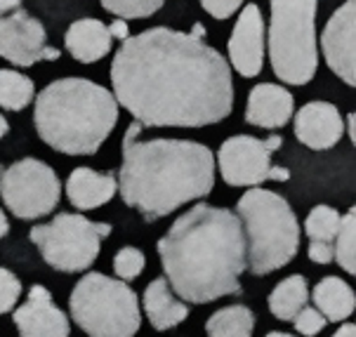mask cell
I'll list each match as a JSON object with an SVG mask.
<instances>
[{"instance_id":"obj_17","label":"cell","mask_w":356,"mask_h":337,"mask_svg":"<svg viewBox=\"0 0 356 337\" xmlns=\"http://www.w3.org/2000/svg\"><path fill=\"white\" fill-rule=\"evenodd\" d=\"M116 191L118 182L113 172L102 174L92 167H76L66 179V198L81 213L102 208L116 196Z\"/></svg>"},{"instance_id":"obj_21","label":"cell","mask_w":356,"mask_h":337,"mask_svg":"<svg viewBox=\"0 0 356 337\" xmlns=\"http://www.w3.org/2000/svg\"><path fill=\"white\" fill-rule=\"evenodd\" d=\"M269 311L279 321L293 323V318L309 302V286L302 274H293L283 279L274 290L269 293Z\"/></svg>"},{"instance_id":"obj_18","label":"cell","mask_w":356,"mask_h":337,"mask_svg":"<svg viewBox=\"0 0 356 337\" xmlns=\"http://www.w3.org/2000/svg\"><path fill=\"white\" fill-rule=\"evenodd\" d=\"M66 52L81 64H95L104 59L111 52V35L104 22L95 19V17H86V19H76L66 28L64 35Z\"/></svg>"},{"instance_id":"obj_35","label":"cell","mask_w":356,"mask_h":337,"mask_svg":"<svg viewBox=\"0 0 356 337\" xmlns=\"http://www.w3.org/2000/svg\"><path fill=\"white\" fill-rule=\"evenodd\" d=\"M333 337H356V326L354 323H342Z\"/></svg>"},{"instance_id":"obj_34","label":"cell","mask_w":356,"mask_h":337,"mask_svg":"<svg viewBox=\"0 0 356 337\" xmlns=\"http://www.w3.org/2000/svg\"><path fill=\"white\" fill-rule=\"evenodd\" d=\"M19 8H22V0H0V17L10 15V12H15Z\"/></svg>"},{"instance_id":"obj_11","label":"cell","mask_w":356,"mask_h":337,"mask_svg":"<svg viewBox=\"0 0 356 337\" xmlns=\"http://www.w3.org/2000/svg\"><path fill=\"white\" fill-rule=\"evenodd\" d=\"M356 0H345L335 15L325 22L321 33V50L325 64L340 81L356 85Z\"/></svg>"},{"instance_id":"obj_19","label":"cell","mask_w":356,"mask_h":337,"mask_svg":"<svg viewBox=\"0 0 356 337\" xmlns=\"http://www.w3.org/2000/svg\"><path fill=\"white\" fill-rule=\"evenodd\" d=\"M144 314H147L149 323L163 333V330H172L175 326H179L189 316V306L172 293L168 281L161 276V279L149 283L144 290Z\"/></svg>"},{"instance_id":"obj_33","label":"cell","mask_w":356,"mask_h":337,"mask_svg":"<svg viewBox=\"0 0 356 337\" xmlns=\"http://www.w3.org/2000/svg\"><path fill=\"white\" fill-rule=\"evenodd\" d=\"M269 179H276V182H288V179H291V172H288V170H286V167H279V165H271Z\"/></svg>"},{"instance_id":"obj_9","label":"cell","mask_w":356,"mask_h":337,"mask_svg":"<svg viewBox=\"0 0 356 337\" xmlns=\"http://www.w3.org/2000/svg\"><path fill=\"white\" fill-rule=\"evenodd\" d=\"M0 198L17 220L31 222L59 206L62 182L43 161L22 158L0 174Z\"/></svg>"},{"instance_id":"obj_31","label":"cell","mask_w":356,"mask_h":337,"mask_svg":"<svg viewBox=\"0 0 356 337\" xmlns=\"http://www.w3.org/2000/svg\"><path fill=\"white\" fill-rule=\"evenodd\" d=\"M309 260L314 264H330L333 262V243H318V240H309V250H307Z\"/></svg>"},{"instance_id":"obj_10","label":"cell","mask_w":356,"mask_h":337,"mask_svg":"<svg viewBox=\"0 0 356 337\" xmlns=\"http://www.w3.org/2000/svg\"><path fill=\"white\" fill-rule=\"evenodd\" d=\"M283 144L281 135L257 140L250 135H236L220 147L217 163L220 174L229 186H259L269 179L271 154Z\"/></svg>"},{"instance_id":"obj_25","label":"cell","mask_w":356,"mask_h":337,"mask_svg":"<svg viewBox=\"0 0 356 337\" xmlns=\"http://www.w3.org/2000/svg\"><path fill=\"white\" fill-rule=\"evenodd\" d=\"M342 215L330 206H316L307 215L305 220V233L309 240H318V243H333L335 233L340 229Z\"/></svg>"},{"instance_id":"obj_30","label":"cell","mask_w":356,"mask_h":337,"mask_svg":"<svg viewBox=\"0 0 356 337\" xmlns=\"http://www.w3.org/2000/svg\"><path fill=\"white\" fill-rule=\"evenodd\" d=\"M201 5L210 17H215L217 22H225L234 12H238L243 0H201Z\"/></svg>"},{"instance_id":"obj_3","label":"cell","mask_w":356,"mask_h":337,"mask_svg":"<svg viewBox=\"0 0 356 337\" xmlns=\"http://www.w3.org/2000/svg\"><path fill=\"white\" fill-rule=\"evenodd\" d=\"M116 182L125 206L156 222L213 191L215 156L191 140L123 142Z\"/></svg>"},{"instance_id":"obj_23","label":"cell","mask_w":356,"mask_h":337,"mask_svg":"<svg viewBox=\"0 0 356 337\" xmlns=\"http://www.w3.org/2000/svg\"><path fill=\"white\" fill-rule=\"evenodd\" d=\"M35 97V85L29 76L12 69H0V109L24 111Z\"/></svg>"},{"instance_id":"obj_39","label":"cell","mask_w":356,"mask_h":337,"mask_svg":"<svg viewBox=\"0 0 356 337\" xmlns=\"http://www.w3.org/2000/svg\"><path fill=\"white\" fill-rule=\"evenodd\" d=\"M267 337H295V335H291V333H276V330H274V333H269Z\"/></svg>"},{"instance_id":"obj_20","label":"cell","mask_w":356,"mask_h":337,"mask_svg":"<svg viewBox=\"0 0 356 337\" xmlns=\"http://www.w3.org/2000/svg\"><path fill=\"white\" fill-rule=\"evenodd\" d=\"M314 309L321 314L325 321H345L356 309V295L347 281L337 276H325L314 286L312 293Z\"/></svg>"},{"instance_id":"obj_8","label":"cell","mask_w":356,"mask_h":337,"mask_svg":"<svg viewBox=\"0 0 356 337\" xmlns=\"http://www.w3.org/2000/svg\"><path fill=\"white\" fill-rule=\"evenodd\" d=\"M108 233L111 224L106 222H92L76 213H62L47 224L33 227L29 238L52 269L76 274L92 267L99 257L102 240Z\"/></svg>"},{"instance_id":"obj_15","label":"cell","mask_w":356,"mask_h":337,"mask_svg":"<svg viewBox=\"0 0 356 337\" xmlns=\"http://www.w3.org/2000/svg\"><path fill=\"white\" fill-rule=\"evenodd\" d=\"M342 135L345 120L330 101H309L295 113V137L314 151L333 149Z\"/></svg>"},{"instance_id":"obj_38","label":"cell","mask_w":356,"mask_h":337,"mask_svg":"<svg viewBox=\"0 0 356 337\" xmlns=\"http://www.w3.org/2000/svg\"><path fill=\"white\" fill-rule=\"evenodd\" d=\"M10 132V123H8V118L3 116V113H0V140H3L5 135H8Z\"/></svg>"},{"instance_id":"obj_13","label":"cell","mask_w":356,"mask_h":337,"mask_svg":"<svg viewBox=\"0 0 356 337\" xmlns=\"http://www.w3.org/2000/svg\"><path fill=\"white\" fill-rule=\"evenodd\" d=\"M264 17L255 3L245 5L234 24L232 38H229V69H234L243 78L259 76L264 66Z\"/></svg>"},{"instance_id":"obj_29","label":"cell","mask_w":356,"mask_h":337,"mask_svg":"<svg viewBox=\"0 0 356 337\" xmlns=\"http://www.w3.org/2000/svg\"><path fill=\"white\" fill-rule=\"evenodd\" d=\"M325 323H328V321H325V318L318 314L314 306H309V304H307L305 309L293 318L295 330H298V333L302 335V337H316L325 328Z\"/></svg>"},{"instance_id":"obj_14","label":"cell","mask_w":356,"mask_h":337,"mask_svg":"<svg viewBox=\"0 0 356 337\" xmlns=\"http://www.w3.org/2000/svg\"><path fill=\"white\" fill-rule=\"evenodd\" d=\"M15 326L19 337H69V316L54 304L52 295L43 286H33L29 297L15 311Z\"/></svg>"},{"instance_id":"obj_36","label":"cell","mask_w":356,"mask_h":337,"mask_svg":"<svg viewBox=\"0 0 356 337\" xmlns=\"http://www.w3.org/2000/svg\"><path fill=\"white\" fill-rule=\"evenodd\" d=\"M347 135H349V140H352V144L356 142V113L352 111L347 116Z\"/></svg>"},{"instance_id":"obj_27","label":"cell","mask_w":356,"mask_h":337,"mask_svg":"<svg viewBox=\"0 0 356 337\" xmlns=\"http://www.w3.org/2000/svg\"><path fill=\"white\" fill-rule=\"evenodd\" d=\"M144 267H147V257L140 248H132V245L120 248L113 257V272L118 281H135L144 272Z\"/></svg>"},{"instance_id":"obj_4","label":"cell","mask_w":356,"mask_h":337,"mask_svg":"<svg viewBox=\"0 0 356 337\" xmlns=\"http://www.w3.org/2000/svg\"><path fill=\"white\" fill-rule=\"evenodd\" d=\"M35 132L66 156H95L118 123V101L88 78H59L40 90L33 109Z\"/></svg>"},{"instance_id":"obj_2","label":"cell","mask_w":356,"mask_h":337,"mask_svg":"<svg viewBox=\"0 0 356 337\" xmlns=\"http://www.w3.org/2000/svg\"><path fill=\"white\" fill-rule=\"evenodd\" d=\"M159 257L172 293L194 304L241 293V274L248 269L236 213L208 203H198L175 220L159 240Z\"/></svg>"},{"instance_id":"obj_32","label":"cell","mask_w":356,"mask_h":337,"mask_svg":"<svg viewBox=\"0 0 356 337\" xmlns=\"http://www.w3.org/2000/svg\"><path fill=\"white\" fill-rule=\"evenodd\" d=\"M108 35H111V40H128L130 38V26H128V22L125 19H116V22H111L108 24Z\"/></svg>"},{"instance_id":"obj_26","label":"cell","mask_w":356,"mask_h":337,"mask_svg":"<svg viewBox=\"0 0 356 337\" xmlns=\"http://www.w3.org/2000/svg\"><path fill=\"white\" fill-rule=\"evenodd\" d=\"M99 3L118 19H144L156 15L165 5V0H99Z\"/></svg>"},{"instance_id":"obj_5","label":"cell","mask_w":356,"mask_h":337,"mask_svg":"<svg viewBox=\"0 0 356 337\" xmlns=\"http://www.w3.org/2000/svg\"><path fill=\"white\" fill-rule=\"evenodd\" d=\"M245 236L248 272L267 276L283 269L300 250V224L288 201L267 189H248L236 203Z\"/></svg>"},{"instance_id":"obj_28","label":"cell","mask_w":356,"mask_h":337,"mask_svg":"<svg viewBox=\"0 0 356 337\" xmlns=\"http://www.w3.org/2000/svg\"><path fill=\"white\" fill-rule=\"evenodd\" d=\"M19 295H22V281L10 269L0 267V316L12 311V306L19 302Z\"/></svg>"},{"instance_id":"obj_22","label":"cell","mask_w":356,"mask_h":337,"mask_svg":"<svg viewBox=\"0 0 356 337\" xmlns=\"http://www.w3.org/2000/svg\"><path fill=\"white\" fill-rule=\"evenodd\" d=\"M255 314L245 304H229L217 309L205 321L208 337H252Z\"/></svg>"},{"instance_id":"obj_12","label":"cell","mask_w":356,"mask_h":337,"mask_svg":"<svg viewBox=\"0 0 356 337\" xmlns=\"http://www.w3.org/2000/svg\"><path fill=\"white\" fill-rule=\"evenodd\" d=\"M45 26L26 10H15L0 17V57L15 66L45 62Z\"/></svg>"},{"instance_id":"obj_6","label":"cell","mask_w":356,"mask_h":337,"mask_svg":"<svg viewBox=\"0 0 356 337\" xmlns=\"http://www.w3.org/2000/svg\"><path fill=\"white\" fill-rule=\"evenodd\" d=\"M316 5L318 0H269V62L288 85H307L316 76Z\"/></svg>"},{"instance_id":"obj_24","label":"cell","mask_w":356,"mask_h":337,"mask_svg":"<svg viewBox=\"0 0 356 337\" xmlns=\"http://www.w3.org/2000/svg\"><path fill=\"white\" fill-rule=\"evenodd\" d=\"M356 208H349L340 220L333 240V257L347 274H356Z\"/></svg>"},{"instance_id":"obj_7","label":"cell","mask_w":356,"mask_h":337,"mask_svg":"<svg viewBox=\"0 0 356 337\" xmlns=\"http://www.w3.org/2000/svg\"><path fill=\"white\" fill-rule=\"evenodd\" d=\"M71 318L90 337H135L142 326L137 293L125 281L92 272L74 286Z\"/></svg>"},{"instance_id":"obj_16","label":"cell","mask_w":356,"mask_h":337,"mask_svg":"<svg viewBox=\"0 0 356 337\" xmlns=\"http://www.w3.org/2000/svg\"><path fill=\"white\" fill-rule=\"evenodd\" d=\"M295 113V99L286 88L274 83H259L250 90L245 104V123L264 130H279L288 125Z\"/></svg>"},{"instance_id":"obj_1","label":"cell","mask_w":356,"mask_h":337,"mask_svg":"<svg viewBox=\"0 0 356 337\" xmlns=\"http://www.w3.org/2000/svg\"><path fill=\"white\" fill-rule=\"evenodd\" d=\"M111 88L118 106L142 128H205L234 109L227 59L201 38L165 26L120 43Z\"/></svg>"},{"instance_id":"obj_37","label":"cell","mask_w":356,"mask_h":337,"mask_svg":"<svg viewBox=\"0 0 356 337\" xmlns=\"http://www.w3.org/2000/svg\"><path fill=\"white\" fill-rule=\"evenodd\" d=\"M10 231V222H8V215L3 213V208H0V238H5Z\"/></svg>"}]
</instances>
